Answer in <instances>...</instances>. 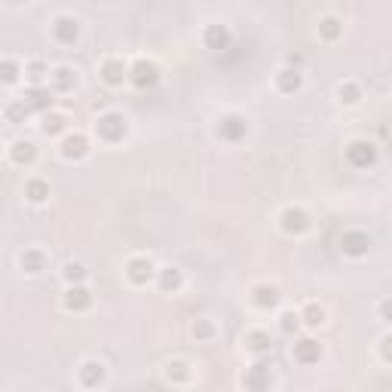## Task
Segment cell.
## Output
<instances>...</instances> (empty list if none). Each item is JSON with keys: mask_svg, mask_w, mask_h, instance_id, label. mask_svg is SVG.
I'll list each match as a JSON object with an SVG mask.
<instances>
[{"mask_svg": "<svg viewBox=\"0 0 392 392\" xmlns=\"http://www.w3.org/2000/svg\"><path fill=\"white\" fill-rule=\"evenodd\" d=\"M92 135H96L101 144H123L129 135V120L120 114V110H105V114H98L96 123H92Z\"/></svg>", "mask_w": 392, "mask_h": 392, "instance_id": "cell-1", "label": "cell"}, {"mask_svg": "<svg viewBox=\"0 0 392 392\" xmlns=\"http://www.w3.org/2000/svg\"><path fill=\"white\" fill-rule=\"evenodd\" d=\"M214 135H218V142H224V144L246 142L248 120L242 117V114H236V110H230V114H221L218 120H214Z\"/></svg>", "mask_w": 392, "mask_h": 392, "instance_id": "cell-2", "label": "cell"}, {"mask_svg": "<svg viewBox=\"0 0 392 392\" xmlns=\"http://www.w3.org/2000/svg\"><path fill=\"white\" fill-rule=\"evenodd\" d=\"M160 80H163V71H160V64L151 62V59H135L132 64H129V83H132L135 89H154V86H160Z\"/></svg>", "mask_w": 392, "mask_h": 392, "instance_id": "cell-3", "label": "cell"}, {"mask_svg": "<svg viewBox=\"0 0 392 392\" xmlns=\"http://www.w3.org/2000/svg\"><path fill=\"white\" fill-rule=\"evenodd\" d=\"M380 160V151L374 142H368V138H356V142L347 144V163L352 166V169H374Z\"/></svg>", "mask_w": 392, "mask_h": 392, "instance_id": "cell-4", "label": "cell"}, {"mask_svg": "<svg viewBox=\"0 0 392 392\" xmlns=\"http://www.w3.org/2000/svg\"><path fill=\"white\" fill-rule=\"evenodd\" d=\"M123 273H126V279L132 285H138V288H144V285H151V282H156V264L147 255H132L126 260V267H123Z\"/></svg>", "mask_w": 392, "mask_h": 392, "instance_id": "cell-5", "label": "cell"}, {"mask_svg": "<svg viewBox=\"0 0 392 392\" xmlns=\"http://www.w3.org/2000/svg\"><path fill=\"white\" fill-rule=\"evenodd\" d=\"M270 384H273V365L267 362V356H258L242 374V386L251 392H264L270 389Z\"/></svg>", "mask_w": 392, "mask_h": 392, "instance_id": "cell-6", "label": "cell"}, {"mask_svg": "<svg viewBox=\"0 0 392 392\" xmlns=\"http://www.w3.org/2000/svg\"><path fill=\"white\" fill-rule=\"evenodd\" d=\"M310 214H306L301 205H285L282 212H279V230L285 233V236H304L306 230H310Z\"/></svg>", "mask_w": 392, "mask_h": 392, "instance_id": "cell-7", "label": "cell"}, {"mask_svg": "<svg viewBox=\"0 0 392 392\" xmlns=\"http://www.w3.org/2000/svg\"><path fill=\"white\" fill-rule=\"evenodd\" d=\"M50 34L59 46H77L80 40V18L77 16H55L50 25Z\"/></svg>", "mask_w": 392, "mask_h": 392, "instance_id": "cell-8", "label": "cell"}, {"mask_svg": "<svg viewBox=\"0 0 392 392\" xmlns=\"http://www.w3.org/2000/svg\"><path fill=\"white\" fill-rule=\"evenodd\" d=\"M98 80L110 89H120L123 83H129V64L120 59V55H108V59L98 64Z\"/></svg>", "mask_w": 392, "mask_h": 392, "instance_id": "cell-9", "label": "cell"}, {"mask_svg": "<svg viewBox=\"0 0 392 392\" xmlns=\"http://www.w3.org/2000/svg\"><path fill=\"white\" fill-rule=\"evenodd\" d=\"M89 151H92V144L83 132H64L62 142H59V154H62V160H68V163L86 160Z\"/></svg>", "mask_w": 392, "mask_h": 392, "instance_id": "cell-10", "label": "cell"}, {"mask_svg": "<svg viewBox=\"0 0 392 392\" xmlns=\"http://www.w3.org/2000/svg\"><path fill=\"white\" fill-rule=\"evenodd\" d=\"M22 98H25V105L31 108L37 117L55 108V89L50 86V83H40V86H31V83H28V86H25V96H22Z\"/></svg>", "mask_w": 392, "mask_h": 392, "instance_id": "cell-11", "label": "cell"}, {"mask_svg": "<svg viewBox=\"0 0 392 392\" xmlns=\"http://www.w3.org/2000/svg\"><path fill=\"white\" fill-rule=\"evenodd\" d=\"M338 246H340V251L347 258H365L368 251H371V236H368L365 230H343L340 239H338Z\"/></svg>", "mask_w": 392, "mask_h": 392, "instance_id": "cell-12", "label": "cell"}, {"mask_svg": "<svg viewBox=\"0 0 392 392\" xmlns=\"http://www.w3.org/2000/svg\"><path fill=\"white\" fill-rule=\"evenodd\" d=\"M92 304H96V297H92V292L86 288V282L68 285V288H64V294H62V306L68 313H86Z\"/></svg>", "mask_w": 392, "mask_h": 392, "instance_id": "cell-13", "label": "cell"}, {"mask_svg": "<svg viewBox=\"0 0 392 392\" xmlns=\"http://www.w3.org/2000/svg\"><path fill=\"white\" fill-rule=\"evenodd\" d=\"M248 301L255 310H279V304H282V292H279L276 285H270V282H258L255 288H251V294H248Z\"/></svg>", "mask_w": 392, "mask_h": 392, "instance_id": "cell-14", "label": "cell"}, {"mask_svg": "<svg viewBox=\"0 0 392 392\" xmlns=\"http://www.w3.org/2000/svg\"><path fill=\"white\" fill-rule=\"evenodd\" d=\"M273 86H276V92H282V96H294V92L304 89V71L294 68V64H282V68L273 74Z\"/></svg>", "mask_w": 392, "mask_h": 392, "instance_id": "cell-15", "label": "cell"}, {"mask_svg": "<svg viewBox=\"0 0 392 392\" xmlns=\"http://www.w3.org/2000/svg\"><path fill=\"white\" fill-rule=\"evenodd\" d=\"M230 43H233V34H230V28L224 22H209L202 28V46H205V50L224 52V50H230Z\"/></svg>", "mask_w": 392, "mask_h": 392, "instance_id": "cell-16", "label": "cell"}, {"mask_svg": "<svg viewBox=\"0 0 392 392\" xmlns=\"http://www.w3.org/2000/svg\"><path fill=\"white\" fill-rule=\"evenodd\" d=\"M292 356H294L297 365L313 368V365H319V359H322V343L313 340V338H301V340H294Z\"/></svg>", "mask_w": 392, "mask_h": 392, "instance_id": "cell-17", "label": "cell"}, {"mask_svg": "<svg viewBox=\"0 0 392 392\" xmlns=\"http://www.w3.org/2000/svg\"><path fill=\"white\" fill-rule=\"evenodd\" d=\"M77 380L83 389H98V386H105V380H108V368L101 365V362L89 359L77 368Z\"/></svg>", "mask_w": 392, "mask_h": 392, "instance_id": "cell-18", "label": "cell"}, {"mask_svg": "<svg viewBox=\"0 0 392 392\" xmlns=\"http://www.w3.org/2000/svg\"><path fill=\"white\" fill-rule=\"evenodd\" d=\"M242 347H246L251 356H270V350H273V338H270V331L264 328H251L242 334Z\"/></svg>", "mask_w": 392, "mask_h": 392, "instance_id": "cell-19", "label": "cell"}, {"mask_svg": "<svg viewBox=\"0 0 392 392\" xmlns=\"http://www.w3.org/2000/svg\"><path fill=\"white\" fill-rule=\"evenodd\" d=\"M77 83H80L77 71L68 68V64H59V68H52V74H50V86L55 89V96H68V92L77 89Z\"/></svg>", "mask_w": 392, "mask_h": 392, "instance_id": "cell-20", "label": "cell"}, {"mask_svg": "<svg viewBox=\"0 0 392 392\" xmlns=\"http://www.w3.org/2000/svg\"><path fill=\"white\" fill-rule=\"evenodd\" d=\"M9 163L18 166V169H28V166L37 163V144L28 142V138H18V142L9 144Z\"/></svg>", "mask_w": 392, "mask_h": 392, "instance_id": "cell-21", "label": "cell"}, {"mask_svg": "<svg viewBox=\"0 0 392 392\" xmlns=\"http://www.w3.org/2000/svg\"><path fill=\"white\" fill-rule=\"evenodd\" d=\"M40 132L46 138H62L64 132H71L68 129V117L62 114V110H46V114H40Z\"/></svg>", "mask_w": 392, "mask_h": 392, "instance_id": "cell-22", "label": "cell"}, {"mask_svg": "<svg viewBox=\"0 0 392 392\" xmlns=\"http://www.w3.org/2000/svg\"><path fill=\"white\" fill-rule=\"evenodd\" d=\"M156 288L163 294H178L184 288V273L178 267H160L156 270Z\"/></svg>", "mask_w": 392, "mask_h": 392, "instance_id": "cell-23", "label": "cell"}, {"mask_svg": "<svg viewBox=\"0 0 392 392\" xmlns=\"http://www.w3.org/2000/svg\"><path fill=\"white\" fill-rule=\"evenodd\" d=\"M18 267H22L25 276H40L46 270V251L43 248H25L18 255Z\"/></svg>", "mask_w": 392, "mask_h": 392, "instance_id": "cell-24", "label": "cell"}, {"mask_svg": "<svg viewBox=\"0 0 392 392\" xmlns=\"http://www.w3.org/2000/svg\"><path fill=\"white\" fill-rule=\"evenodd\" d=\"M316 31H319V40L338 43L340 37H343V18H338V16H322L319 25H316Z\"/></svg>", "mask_w": 392, "mask_h": 392, "instance_id": "cell-25", "label": "cell"}, {"mask_svg": "<svg viewBox=\"0 0 392 392\" xmlns=\"http://www.w3.org/2000/svg\"><path fill=\"white\" fill-rule=\"evenodd\" d=\"M25 200L31 205L50 202V181H46V178H28L25 181Z\"/></svg>", "mask_w": 392, "mask_h": 392, "instance_id": "cell-26", "label": "cell"}, {"mask_svg": "<svg viewBox=\"0 0 392 392\" xmlns=\"http://www.w3.org/2000/svg\"><path fill=\"white\" fill-rule=\"evenodd\" d=\"M166 380L169 384H190L193 380V365L190 362H184V359H175L166 365Z\"/></svg>", "mask_w": 392, "mask_h": 392, "instance_id": "cell-27", "label": "cell"}, {"mask_svg": "<svg viewBox=\"0 0 392 392\" xmlns=\"http://www.w3.org/2000/svg\"><path fill=\"white\" fill-rule=\"evenodd\" d=\"M50 64H46L43 59H31L25 62V80L31 83V86H40V83H50Z\"/></svg>", "mask_w": 392, "mask_h": 392, "instance_id": "cell-28", "label": "cell"}, {"mask_svg": "<svg viewBox=\"0 0 392 392\" xmlns=\"http://www.w3.org/2000/svg\"><path fill=\"white\" fill-rule=\"evenodd\" d=\"M334 96H338V101L340 105H347V108H352V105H359L362 98V86L356 80H343V83H338V89H334Z\"/></svg>", "mask_w": 392, "mask_h": 392, "instance_id": "cell-29", "label": "cell"}, {"mask_svg": "<svg viewBox=\"0 0 392 392\" xmlns=\"http://www.w3.org/2000/svg\"><path fill=\"white\" fill-rule=\"evenodd\" d=\"M190 334H193L196 343H212L214 338H218V325H214V319H209V316H202V319L193 322Z\"/></svg>", "mask_w": 392, "mask_h": 392, "instance_id": "cell-30", "label": "cell"}, {"mask_svg": "<svg viewBox=\"0 0 392 392\" xmlns=\"http://www.w3.org/2000/svg\"><path fill=\"white\" fill-rule=\"evenodd\" d=\"M22 77H25V64L16 62V59H4V64H0V80H4V86H16Z\"/></svg>", "mask_w": 392, "mask_h": 392, "instance_id": "cell-31", "label": "cell"}, {"mask_svg": "<svg viewBox=\"0 0 392 392\" xmlns=\"http://www.w3.org/2000/svg\"><path fill=\"white\" fill-rule=\"evenodd\" d=\"M34 110L25 105V98H16V101H9L6 105V110H4V117H6V123H13V126H18V123H25L28 117H31Z\"/></svg>", "mask_w": 392, "mask_h": 392, "instance_id": "cell-32", "label": "cell"}, {"mask_svg": "<svg viewBox=\"0 0 392 392\" xmlns=\"http://www.w3.org/2000/svg\"><path fill=\"white\" fill-rule=\"evenodd\" d=\"M301 322H304V328H322L325 325V310L319 304H304V310H301Z\"/></svg>", "mask_w": 392, "mask_h": 392, "instance_id": "cell-33", "label": "cell"}, {"mask_svg": "<svg viewBox=\"0 0 392 392\" xmlns=\"http://www.w3.org/2000/svg\"><path fill=\"white\" fill-rule=\"evenodd\" d=\"M62 276H64V282H68V285H80V282H86V279H89V270H86V264H80V260H68L64 270H62Z\"/></svg>", "mask_w": 392, "mask_h": 392, "instance_id": "cell-34", "label": "cell"}, {"mask_svg": "<svg viewBox=\"0 0 392 392\" xmlns=\"http://www.w3.org/2000/svg\"><path fill=\"white\" fill-rule=\"evenodd\" d=\"M301 325H304L301 322V313H292V310L279 313V331H282V334H294Z\"/></svg>", "mask_w": 392, "mask_h": 392, "instance_id": "cell-35", "label": "cell"}, {"mask_svg": "<svg viewBox=\"0 0 392 392\" xmlns=\"http://www.w3.org/2000/svg\"><path fill=\"white\" fill-rule=\"evenodd\" d=\"M377 352H380V359H384L386 365H392V331H389V334H384V338H380V347H377Z\"/></svg>", "mask_w": 392, "mask_h": 392, "instance_id": "cell-36", "label": "cell"}, {"mask_svg": "<svg viewBox=\"0 0 392 392\" xmlns=\"http://www.w3.org/2000/svg\"><path fill=\"white\" fill-rule=\"evenodd\" d=\"M377 316H380V322L392 325V297H384V301L377 304Z\"/></svg>", "mask_w": 392, "mask_h": 392, "instance_id": "cell-37", "label": "cell"}, {"mask_svg": "<svg viewBox=\"0 0 392 392\" xmlns=\"http://www.w3.org/2000/svg\"><path fill=\"white\" fill-rule=\"evenodd\" d=\"M9 6H22V4H28V0H6Z\"/></svg>", "mask_w": 392, "mask_h": 392, "instance_id": "cell-38", "label": "cell"}]
</instances>
